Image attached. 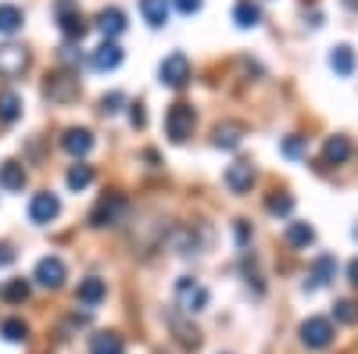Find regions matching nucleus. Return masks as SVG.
Wrapping results in <instances>:
<instances>
[{
	"label": "nucleus",
	"instance_id": "1",
	"mask_svg": "<svg viewBox=\"0 0 358 354\" xmlns=\"http://www.w3.org/2000/svg\"><path fill=\"white\" fill-rule=\"evenodd\" d=\"M194 126H197V115H194V108H190V104H172V108L165 111V133H169V140H172V143L190 140Z\"/></svg>",
	"mask_w": 358,
	"mask_h": 354
},
{
	"label": "nucleus",
	"instance_id": "2",
	"mask_svg": "<svg viewBox=\"0 0 358 354\" xmlns=\"http://www.w3.org/2000/svg\"><path fill=\"white\" fill-rule=\"evenodd\" d=\"M176 308H183L187 315H197V311H204V308H208V290H204L197 279L183 276V279L176 283Z\"/></svg>",
	"mask_w": 358,
	"mask_h": 354
},
{
	"label": "nucleus",
	"instance_id": "3",
	"mask_svg": "<svg viewBox=\"0 0 358 354\" xmlns=\"http://www.w3.org/2000/svg\"><path fill=\"white\" fill-rule=\"evenodd\" d=\"M126 208H129V200H126L122 193H108V197H101V200H97V208L90 212V226L104 229V226H115V222H122Z\"/></svg>",
	"mask_w": 358,
	"mask_h": 354
},
{
	"label": "nucleus",
	"instance_id": "4",
	"mask_svg": "<svg viewBox=\"0 0 358 354\" xmlns=\"http://www.w3.org/2000/svg\"><path fill=\"white\" fill-rule=\"evenodd\" d=\"M54 11H57V25H62V33H65L69 40H83V36H86L90 25H86V18H83V11H79L76 0H57Z\"/></svg>",
	"mask_w": 358,
	"mask_h": 354
},
{
	"label": "nucleus",
	"instance_id": "5",
	"mask_svg": "<svg viewBox=\"0 0 358 354\" xmlns=\"http://www.w3.org/2000/svg\"><path fill=\"white\" fill-rule=\"evenodd\" d=\"M158 75H162L165 86H172V90L187 86V79H190V61H187V54H183V50L169 54L165 61H162V68H158Z\"/></svg>",
	"mask_w": 358,
	"mask_h": 354
},
{
	"label": "nucleus",
	"instance_id": "6",
	"mask_svg": "<svg viewBox=\"0 0 358 354\" xmlns=\"http://www.w3.org/2000/svg\"><path fill=\"white\" fill-rule=\"evenodd\" d=\"M301 340H305V347H312V351L330 347V344H334V326H330V318L312 315L308 322H301Z\"/></svg>",
	"mask_w": 358,
	"mask_h": 354
},
{
	"label": "nucleus",
	"instance_id": "7",
	"mask_svg": "<svg viewBox=\"0 0 358 354\" xmlns=\"http://www.w3.org/2000/svg\"><path fill=\"white\" fill-rule=\"evenodd\" d=\"M57 215H62V200H57L50 190H43V193H36L33 200H29V219H33L36 226H47Z\"/></svg>",
	"mask_w": 358,
	"mask_h": 354
},
{
	"label": "nucleus",
	"instance_id": "8",
	"mask_svg": "<svg viewBox=\"0 0 358 354\" xmlns=\"http://www.w3.org/2000/svg\"><path fill=\"white\" fill-rule=\"evenodd\" d=\"M29 68V54L15 43H4L0 47V79H15Z\"/></svg>",
	"mask_w": 358,
	"mask_h": 354
},
{
	"label": "nucleus",
	"instance_id": "9",
	"mask_svg": "<svg viewBox=\"0 0 358 354\" xmlns=\"http://www.w3.org/2000/svg\"><path fill=\"white\" fill-rule=\"evenodd\" d=\"M36 283L47 286V290H57V286L65 283V261L54 258V254L40 258V265H36Z\"/></svg>",
	"mask_w": 358,
	"mask_h": 354
},
{
	"label": "nucleus",
	"instance_id": "10",
	"mask_svg": "<svg viewBox=\"0 0 358 354\" xmlns=\"http://www.w3.org/2000/svg\"><path fill=\"white\" fill-rule=\"evenodd\" d=\"M226 186L233 190V193H248L251 186H255V165L251 161H233L229 168H226Z\"/></svg>",
	"mask_w": 358,
	"mask_h": 354
},
{
	"label": "nucleus",
	"instance_id": "11",
	"mask_svg": "<svg viewBox=\"0 0 358 354\" xmlns=\"http://www.w3.org/2000/svg\"><path fill=\"white\" fill-rule=\"evenodd\" d=\"M90 65H94L97 72H111V68H118V65H122V47L111 43V40H104V43L94 50V57H90Z\"/></svg>",
	"mask_w": 358,
	"mask_h": 354
},
{
	"label": "nucleus",
	"instance_id": "12",
	"mask_svg": "<svg viewBox=\"0 0 358 354\" xmlns=\"http://www.w3.org/2000/svg\"><path fill=\"white\" fill-rule=\"evenodd\" d=\"M104 297H108V283H104V279H97V276L83 279V283H79V290H76V301H79V304H86V308L101 304Z\"/></svg>",
	"mask_w": 358,
	"mask_h": 354
},
{
	"label": "nucleus",
	"instance_id": "13",
	"mask_svg": "<svg viewBox=\"0 0 358 354\" xmlns=\"http://www.w3.org/2000/svg\"><path fill=\"white\" fill-rule=\"evenodd\" d=\"M62 147L72 158H86L90 151H94V133H90V129H69L62 136Z\"/></svg>",
	"mask_w": 358,
	"mask_h": 354
},
{
	"label": "nucleus",
	"instance_id": "14",
	"mask_svg": "<svg viewBox=\"0 0 358 354\" xmlns=\"http://www.w3.org/2000/svg\"><path fill=\"white\" fill-rule=\"evenodd\" d=\"M334 272H337V261H334L330 254H319L315 265H312V276H308L305 290H319V286H326V283L334 279Z\"/></svg>",
	"mask_w": 358,
	"mask_h": 354
},
{
	"label": "nucleus",
	"instance_id": "15",
	"mask_svg": "<svg viewBox=\"0 0 358 354\" xmlns=\"http://www.w3.org/2000/svg\"><path fill=\"white\" fill-rule=\"evenodd\" d=\"M97 29L108 36V40H115V36H122L126 33V15L118 11V8H104L101 15H97Z\"/></svg>",
	"mask_w": 358,
	"mask_h": 354
},
{
	"label": "nucleus",
	"instance_id": "16",
	"mask_svg": "<svg viewBox=\"0 0 358 354\" xmlns=\"http://www.w3.org/2000/svg\"><path fill=\"white\" fill-rule=\"evenodd\" d=\"M351 158V140L348 136H330L322 147V161L326 165H344Z\"/></svg>",
	"mask_w": 358,
	"mask_h": 354
},
{
	"label": "nucleus",
	"instance_id": "17",
	"mask_svg": "<svg viewBox=\"0 0 358 354\" xmlns=\"http://www.w3.org/2000/svg\"><path fill=\"white\" fill-rule=\"evenodd\" d=\"M76 94H79V79H72V75H54L47 82V97L50 101H69Z\"/></svg>",
	"mask_w": 358,
	"mask_h": 354
},
{
	"label": "nucleus",
	"instance_id": "18",
	"mask_svg": "<svg viewBox=\"0 0 358 354\" xmlns=\"http://www.w3.org/2000/svg\"><path fill=\"white\" fill-rule=\"evenodd\" d=\"M90 354H126V340L118 333H97L90 340Z\"/></svg>",
	"mask_w": 358,
	"mask_h": 354
},
{
	"label": "nucleus",
	"instance_id": "19",
	"mask_svg": "<svg viewBox=\"0 0 358 354\" xmlns=\"http://www.w3.org/2000/svg\"><path fill=\"white\" fill-rule=\"evenodd\" d=\"M140 15L147 25H165L169 22V0H140Z\"/></svg>",
	"mask_w": 358,
	"mask_h": 354
},
{
	"label": "nucleus",
	"instance_id": "20",
	"mask_svg": "<svg viewBox=\"0 0 358 354\" xmlns=\"http://www.w3.org/2000/svg\"><path fill=\"white\" fill-rule=\"evenodd\" d=\"M241 140H244V126H236V122L215 126V147H222V151H236Z\"/></svg>",
	"mask_w": 358,
	"mask_h": 354
},
{
	"label": "nucleus",
	"instance_id": "21",
	"mask_svg": "<svg viewBox=\"0 0 358 354\" xmlns=\"http://www.w3.org/2000/svg\"><path fill=\"white\" fill-rule=\"evenodd\" d=\"M0 186L4 190H22L25 186V168L18 161H4L0 165Z\"/></svg>",
	"mask_w": 358,
	"mask_h": 354
},
{
	"label": "nucleus",
	"instance_id": "22",
	"mask_svg": "<svg viewBox=\"0 0 358 354\" xmlns=\"http://www.w3.org/2000/svg\"><path fill=\"white\" fill-rule=\"evenodd\" d=\"M312 240H315V229L308 222H290L287 226V244L290 247H308Z\"/></svg>",
	"mask_w": 358,
	"mask_h": 354
},
{
	"label": "nucleus",
	"instance_id": "23",
	"mask_svg": "<svg viewBox=\"0 0 358 354\" xmlns=\"http://www.w3.org/2000/svg\"><path fill=\"white\" fill-rule=\"evenodd\" d=\"M330 65H334L337 75H351V72H355V50H351L348 43H341V47L330 54Z\"/></svg>",
	"mask_w": 358,
	"mask_h": 354
},
{
	"label": "nucleus",
	"instance_id": "24",
	"mask_svg": "<svg viewBox=\"0 0 358 354\" xmlns=\"http://www.w3.org/2000/svg\"><path fill=\"white\" fill-rule=\"evenodd\" d=\"M22 22H25L22 8H15V4H0V33H18Z\"/></svg>",
	"mask_w": 358,
	"mask_h": 354
},
{
	"label": "nucleus",
	"instance_id": "25",
	"mask_svg": "<svg viewBox=\"0 0 358 354\" xmlns=\"http://www.w3.org/2000/svg\"><path fill=\"white\" fill-rule=\"evenodd\" d=\"M233 18H236V25L251 29V25L262 22V11H258V4H251V0H241V4L233 8Z\"/></svg>",
	"mask_w": 358,
	"mask_h": 354
},
{
	"label": "nucleus",
	"instance_id": "26",
	"mask_svg": "<svg viewBox=\"0 0 358 354\" xmlns=\"http://www.w3.org/2000/svg\"><path fill=\"white\" fill-rule=\"evenodd\" d=\"M265 212H268V215H290V212H294V197H290V193H280V190L268 193V197H265Z\"/></svg>",
	"mask_w": 358,
	"mask_h": 354
},
{
	"label": "nucleus",
	"instance_id": "27",
	"mask_svg": "<svg viewBox=\"0 0 358 354\" xmlns=\"http://www.w3.org/2000/svg\"><path fill=\"white\" fill-rule=\"evenodd\" d=\"M0 333H4V340H11V344H22L29 337V326L22 318H4L0 322Z\"/></svg>",
	"mask_w": 358,
	"mask_h": 354
},
{
	"label": "nucleus",
	"instance_id": "28",
	"mask_svg": "<svg viewBox=\"0 0 358 354\" xmlns=\"http://www.w3.org/2000/svg\"><path fill=\"white\" fill-rule=\"evenodd\" d=\"M334 318L341 322V326H355V322H358V304H355L351 297L337 301V304H334Z\"/></svg>",
	"mask_w": 358,
	"mask_h": 354
},
{
	"label": "nucleus",
	"instance_id": "29",
	"mask_svg": "<svg viewBox=\"0 0 358 354\" xmlns=\"http://www.w3.org/2000/svg\"><path fill=\"white\" fill-rule=\"evenodd\" d=\"M22 115V101L8 90V94H0V122H15V118Z\"/></svg>",
	"mask_w": 358,
	"mask_h": 354
},
{
	"label": "nucleus",
	"instance_id": "30",
	"mask_svg": "<svg viewBox=\"0 0 358 354\" xmlns=\"http://www.w3.org/2000/svg\"><path fill=\"white\" fill-rule=\"evenodd\" d=\"M90 183H94V168L90 165H72L69 168V186L72 190H86Z\"/></svg>",
	"mask_w": 358,
	"mask_h": 354
},
{
	"label": "nucleus",
	"instance_id": "31",
	"mask_svg": "<svg viewBox=\"0 0 358 354\" xmlns=\"http://www.w3.org/2000/svg\"><path fill=\"white\" fill-rule=\"evenodd\" d=\"M4 297H8L11 304H22V301L29 297V283H25V279H11V283L4 286Z\"/></svg>",
	"mask_w": 358,
	"mask_h": 354
},
{
	"label": "nucleus",
	"instance_id": "32",
	"mask_svg": "<svg viewBox=\"0 0 358 354\" xmlns=\"http://www.w3.org/2000/svg\"><path fill=\"white\" fill-rule=\"evenodd\" d=\"M122 104H126V94H118V90H115V94H104V97H101V111H104V115H115V111H122Z\"/></svg>",
	"mask_w": 358,
	"mask_h": 354
},
{
	"label": "nucleus",
	"instance_id": "33",
	"mask_svg": "<svg viewBox=\"0 0 358 354\" xmlns=\"http://www.w3.org/2000/svg\"><path fill=\"white\" fill-rule=\"evenodd\" d=\"M301 151H305V140H301V136H287V140H283V154L297 158Z\"/></svg>",
	"mask_w": 358,
	"mask_h": 354
},
{
	"label": "nucleus",
	"instance_id": "34",
	"mask_svg": "<svg viewBox=\"0 0 358 354\" xmlns=\"http://www.w3.org/2000/svg\"><path fill=\"white\" fill-rule=\"evenodd\" d=\"M129 118H133V126H136V129H143V126H147V111H143V104H133Z\"/></svg>",
	"mask_w": 358,
	"mask_h": 354
},
{
	"label": "nucleus",
	"instance_id": "35",
	"mask_svg": "<svg viewBox=\"0 0 358 354\" xmlns=\"http://www.w3.org/2000/svg\"><path fill=\"white\" fill-rule=\"evenodd\" d=\"M172 4L183 11V15H194V11H201V0H172Z\"/></svg>",
	"mask_w": 358,
	"mask_h": 354
},
{
	"label": "nucleus",
	"instance_id": "36",
	"mask_svg": "<svg viewBox=\"0 0 358 354\" xmlns=\"http://www.w3.org/2000/svg\"><path fill=\"white\" fill-rule=\"evenodd\" d=\"M11 261H15V251L8 244H0V265H11Z\"/></svg>",
	"mask_w": 358,
	"mask_h": 354
},
{
	"label": "nucleus",
	"instance_id": "37",
	"mask_svg": "<svg viewBox=\"0 0 358 354\" xmlns=\"http://www.w3.org/2000/svg\"><path fill=\"white\" fill-rule=\"evenodd\" d=\"M348 279H351V283H358V261H351V265H348Z\"/></svg>",
	"mask_w": 358,
	"mask_h": 354
},
{
	"label": "nucleus",
	"instance_id": "38",
	"mask_svg": "<svg viewBox=\"0 0 358 354\" xmlns=\"http://www.w3.org/2000/svg\"><path fill=\"white\" fill-rule=\"evenodd\" d=\"M344 4H348V8H351V11H355V8H358V0H344Z\"/></svg>",
	"mask_w": 358,
	"mask_h": 354
}]
</instances>
